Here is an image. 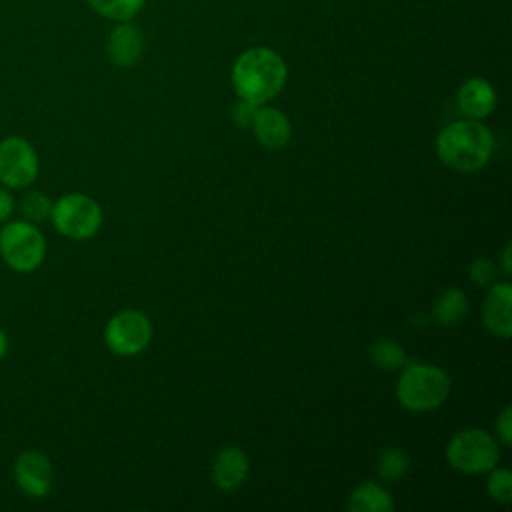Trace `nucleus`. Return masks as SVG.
I'll return each instance as SVG.
<instances>
[{
  "mask_svg": "<svg viewBox=\"0 0 512 512\" xmlns=\"http://www.w3.org/2000/svg\"><path fill=\"white\" fill-rule=\"evenodd\" d=\"M510 304H512V286L508 282L492 284L482 304V320L486 328L500 338H510L512 334Z\"/></svg>",
  "mask_w": 512,
  "mask_h": 512,
  "instance_id": "11",
  "label": "nucleus"
},
{
  "mask_svg": "<svg viewBox=\"0 0 512 512\" xmlns=\"http://www.w3.org/2000/svg\"><path fill=\"white\" fill-rule=\"evenodd\" d=\"M498 444L496 440L480 430L468 428L458 432L446 446L448 464L466 474H480L492 470L498 462Z\"/></svg>",
  "mask_w": 512,
  "mask_h": 512,
  "instance_id": "5",
  "label": "nucleus"
},
{
  "mask_svg": "<svg viewBox=\"0 0 512 512\" xmlns=\"http://www.w3.org/2000/svg\"><path fill=\"white\" fill-rule=\"evenodd\" d=\"M488 492L494 500L508 504L512 500V474L506 468H492L488 480Z\"/></svg>",
  "mask_w": 512,
  "mask_h": 512,
  "instance_id": "21",
  "label": "nucleus"
},
{
  "mask_svg": "<svg viewBox=\"0 0 512 512\" xmlns=\"http://www.w3.org/2000/svg\"><path fill=\"white\" fill-rule=\"evenodd\" d=\"M288 68L284 58L266 46L244 50L232 66V86L238 98L262 106L274 98L286 82Z\"/></svg>",
  "mask_w": 512,
  "mask_h": 512,
  "instance_id": "1",
  "label": "nucleus"
},
{
  "mask_svg": "<svg viewBox=\"0 0 512 512\" xmlns=\"http://www.w3.org/2000/svg\"><path fill=\"white\" fill-rule=\"evenodd\" d=\"M248 458L238 446L222 448L212 464V480L220 490L238 488L248 476Z\"/></svg>",
  "mask_w": 512,
  "mask_h": 512,
  "instance_id": "13",
  "label": "nucleus"
},
{
  "mask_svg": "<svg viewBox=\"0 0 512 512\" xmlns=\"http://www.w3.org/2000/svg\"><path fill=\"white\" fill-rule=\"evenodd\" d=\"M142 48L144 38L140 30L134 24H130V20L118 22L106 38V56L112 64L120 68L136 64L142 54Z\"/></svg>",
  "mask_w": 512,
  "mask_h": 512,
  "instance_id": "10",
  "label": "nucleus"
},
{
  "mask_svg": "<svg viewBox=\"0 0 512 512\" xmlns=\"http://www.w3.org/2000/svg\"><path fill=\"white\" fill-rule=\"evenodd\" d=\"M458 106L468 118L482 120L494 110L496 92L488 80L470 78L458 90Z\"/></svg>",
  "mask_w": 512,
  "mask_h": 512,
  "instance_id": "14",
  "label": "nucleus"
},
{
  "mask_svg": "<svg viewBox=\"0 0 512 512\" xmlns=\"http://www.w3.org/2000/svg\"><path fill=\"white\" fill-rule=\"evenodd\" d=\"M408 470V456L400 448H388L378 458V474L388 482L400 480Z\"/></svg>",
  "mask_w": 512,
  "mask_h": 512,
  "instance_id": "20",
  "label": "nucleus"
},
{
  "mask_svg": "<svg viewBox=\"0 0 512 512\" xmlns=\"http://www.w3.org/2000/svg\"><path fill=\"white\" fill-rule=\"evenodd\" d=\"M470 278L472 282H476L478 286H492L494 278H496V268L490 260H474L470 266Z\"/></svg>",
  "mask_w": 512,
  "mask_h": 512,
  "instance_id": "22",
  "label": "nucleus"
},
{
  "mask_svg": "<svg viewBox=\"0 0 512 512\" xmlns=\"http://www.w3.org/2000/svg\"><path fill=\"white\" fill-rule=\"evenodd\" d=\"M468 310V298L460 288L444 290L434 302V318L440 324H454L458 322Z\"/></svg>",
  "mask_w": 512,
  "mask_h": 512,
  "instance_id": "16",
  "label": "nucleus"
},
{
  "mask_svg": "<svg viewBox=\"0 0 512 512\" xmlns=\"http://www.w3.org/2000/svg\"><path fill=\"white\" fill-rule=\"evenodd\" d=\"M348 510H352V512H392L394 502L382 486H378L374 482H366V484H360L350 494Z\"/></svg>",
  "mask_w": 512,
  "mask_h": 512,
  "instance_id": "15",
  "label": "nucleus"
},
{
  "mask_svg": "<svg viewBox=\"0 0 512 512\" xmlns=\"http://www.w3.org/2000/svg\"><path fill=\"white\" fill-rule=\"evenodd\" d=\"M252 130L258 138V142L270 150L284 148L292 136L288 118L280 110L270 108V106H264V108L258 106V112L252 122Z\"/></svg>",
  "mask_w": 512,
  "mask_h": 512,
  "instance_id": "12",
  "label": "nucleus"
},
{
  "mask_svg": "<svg viewBox=\"0 0 512 512\" xmlns=\"http://www.w3.org/2000/svg\"><path fill=\"white\" fill-rule=\"evenodd\" d=\"M0 256L14 272H32L44 262L46 240L36 224L12 220L0 230Z\"/></svg>",
  "mask_w": 512,
  "mask_h": 512,
  "instance_id": "4",
  "label": "nucleus"
},
{
  "mask_svg": "<svg viewBox=\"0 0 512 512\" xmlns=\"http://www.w3.org/2000/svg\"><path fill=\"white\" fill-rule=\"evenodd\" d=\"M496 430H498V436L502 440V444H510L512 442V408L506 406L498 418H496Z\"/></svg>",
  "mask_w": 512,
  "mask_h": 512,
  "instance_id": "24",
  "label": "nucleus"
},
{
  "mask_svg": "<svg viewBox=\"0 0 512 512\" xmlns=\"http://www.w3.org/2000/svg\"><path fill=\"white\" fill-rule=\"evenodd\" d=\"M88 6L114 22H124V20H132L146 4V0H86Z\"/></svg>",
  "mask_w": 512,
  "mask_h": 512,
  "instance_id": "17",
  "label": "nucleus"
},
{
  "mask_svg": "<svg viewBox=\"0 0 512 512\" xmlns=\"http://www.w3.org/2000/svg\"><path fill=\"white\" fill-rule=\"evenodd\" d=\"M8 354V336L6 332L0 328V360Z\"/></svg>",
  "mask_w": 512,
  "mask_h": 512,
  "instance_id": "26",
  "label": "nucleus"
},
{
  "mask_svg": "<svg viewBox=\"0 0 512 512\" xmlns=\"http://www.w3.org/2000/svg\"><path fill=\"white\" fill-rule=\"evenodd\" d=\"M14 212V198L8 188H0V224L6 222Z\"/></svg>",
  "mask_w": 512,
  "mask_h": 512,
  "instance_id": "25",
  "label": "nucleus"
},
{
  "mask_svg": "<svg viewBox=\"0 0 512 512\" xmlns=\"http://www.w3.org/2000/svg\"><path fill=\"white\" fill-rule=\"evenodd\" d=\"M450 376L432 364H410L396 382V398L414 412L438 408L450 394Z\"/></svg>",
  "mask_w": 512,
  "mask_h": 512,
  "instance_id": "3",
  "label": "nucleus"
},
{
  "mask_svg": "<svg viewBox=\"0 0 512 512\" xmlns=\"http://www.w3.org/2000/svg\"><path fill=\"white\" fill-rule=\"evenodd\" d=\"M0 2H2V0H0Z\"/></svg>",
  "mask_w": 512,
  "mask_h": 512,
  "instance_id": "28",
  "label": "nucleus"
},
{
  "mask_svg": "<svg viewBox=\"0 0 512 512\" xmlns=\"http://www.w3.org/2000/svg\"><path fill=\"white\" fill-rule=\"evenodd\" d=\"M370 360L380 370H396L404 364V348L392 340H378L370 348Z\"/></svg>",
  "mask_w": 512,
  "mask_h": 512,
  "instance_id": "18",
  "label": "nucleus"
},
{
  "mask_svg": "<svg viewBox=\"0 0 512 512\" xmlns=\"http://www.w3.org/2000/svg\"><path fill=\"white\" fill-rule=\"evenodd\" d=\"M258 112V106L248 102V100H238L232 108V120L238 128H252V122H254V116Z\"/></svg>",
  "mask_w": 512,
  "mask_h": 512,
  "instance_id": "23",
  "label": "nucleus"
},
{
  "mask_svg": "<svg viewBox=\"0 0 512 512\" xmlns=\"http://www.w3.org/2000/svg\"><path fill=\"white\" fill-rule=\"evenodd\" d=\"M52 476V462L40 450H24L14 462V480L32 498H44L50 492Z\"/></svg>",
  "mask_w": 512,
  "mask_h": 512,
  "instance_id": "9",
  "label": "nucleus"
},
{
  "mask_svg": "<svg viewBox=\"0 0 512 512\" xmlns=\"http://www.w3.org/2000/svg\"><path fill=\"white\" fill-rule=\"evenodd\" d=\"M50 220L62 236L70 240H86L98 232L102 210L98 202L86 194H66L52 204Z\"/></svg>",
  "mask_w": 512,
  "mask_h": 512,
  "instance_id": "6",
  "label": "nucleus"
},
{
  "mask_svg": "<svg viewBox=\"0 0 512 512\" xmlns=\"http://www.w3.org/2000/svg\"><path fill=\"white\" fill-rule=\"evenodd\" d=\"M52 200L44 194V192H38V190H32V192H26L20 200V212L22 216L32 222V224H38L42 220H48L50 214H52Z\"/></svg>",
  "mask_w": 512,
  "mask_h": 512,
  "instance_id": "19",
  "label": "nucleus"
},
{
  "mask_svg": "<svg viewBox=\"0 0 512 512\" xmlns=\"http://www.w3.org/2000/svg\"><path fill=\"white\" fill-rule=\"evenodd\" d=\"M40 170L34 146L20 136H8L0 142V182L6 188L30 186Z\"/></svg>",
  "mask_w": 512,
  "mask_h": 512,
  "instance_id": "7",
  "label": "nucleus"
},
{
  "mask_svg": "<svg viewBox=\"0 0 512 512\" xmlns=\"http://www.w3.org/2000/svg\"><path fill=\"white\" fill-rule=\"evenodd\" d=\"M152 336L150 320L138 310H124L112 316L104 330L108 348L118 356H134L146 348Z\"/></svg>",
  "mask_w": 512,
  "mask_h": 512,
  "instance_id": "8",
  "label": "nucleus"
},
{
  "mask_svg": "<svg viewBox=\"0 0 512 512\" xmlns=\"http://www.w3.org/2000/svg\"><path fill=\"white\" fill-rule=\"evenodd\" d=\"M502 260H504V272L510 274V244H506L504 254H502Z\"/></svg>",
  "mask_w": 512,
  "mask_h": 512,
  "instance_id": "27",
  "label": "nucleus"
},
{
  "mask_svg": "<svg viewBox=\"0 0 512 512\" xmlns=\"http://www.w3.org/2000/svg\"><path fill=\"white\" fill-rule=\"evenodd\" d=\"M494 148L492 132L480 120H458L448 124L436 140V152L454 170L472 172L482 168Z\"/></svg>",
  "mask_w": 512,
  "mask_h": 512,
  "instance_id": "2",
  "label": "nucleus"
}]
</instances>
